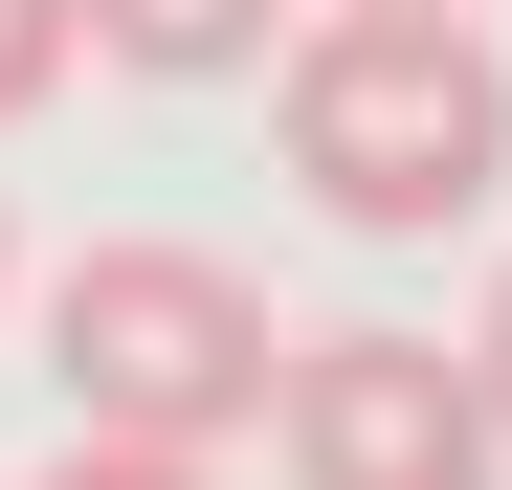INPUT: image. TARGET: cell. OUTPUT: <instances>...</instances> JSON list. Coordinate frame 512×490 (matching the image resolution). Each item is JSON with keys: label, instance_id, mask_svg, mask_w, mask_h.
I'll return each instance as SVG.
<instances>
[{"label": "cell", "instance_id": "cell-8", "mask_svg": "<svg viewBox=\"0 0 512 490\" xmlns=\"http://www.w3.org/2000/svg\"><path fill=\"white\" fill-rule=\"evenodd\" d=\"M0 290H23V223H0Z\"/></svg>", "mask_w": 512, "mask_h": 490}, {"label": "cell", "instance_id": "cell-6", "mask_svg": "<svg viewBox=\"0 0 512 490\" xmlns=\"http://www.w3.org/2000/svg\"><path fill=\"white\" fill-rule=\"evenodd\" d=\"M45 490H223V468H201V446H67Z\"/></svg>", "mask_w": 512, "mask_h": 490}, {"label": "cell", "instance_id": "cell-7", "mask_svg": "<svg viewBox=\"0 0 512 490\" xmlns=\"http://www.w3.org/2000/svg\"><path fill=\"white\" fill-rule=\"evenodd\" d=\"M468 357V401H490V446H512V268H490V335H446Z\"/></svg>", "mask_w": 512, "mask_h": 490}, {"label": "cell", "instance_id": "cell-3", "mask_svg": "<svg viewBox=\"0 0 512 490\" xmlns=\"http://www.w3.org/2000/svg\"><path fill=\"white\" fill-rule=\"evenodd\" d=\"M268 424H290V490H490V401L446 335H401V312H357V335H290L268 357Z\"/></svg>", "mask_w": 512, "mask_h": 490}, {"label": "cell", "instance_id": "cell-9", "mask_svg": "<svg viewBox=\"0 0 512 490\" xmlns=\"http://www.w3.org/2000/svg\"><path fill=\"white\" fill-rule=\"evenodd\" d=\"M423 23H468V0H423Z\"/></svg>", "mask_w": 512, "mask_h": 490}, {"label": "cell", "instance_id": "cell-2", "mask_svg": "<svg viewBox=\"0 0 512 490\" xmlns=\"http://www.w3.org/2000/svg\"><path fill=\"white\" fill-rule=\"evenodd\" d=\"M268 290L223 268V245H67V290H45V379H67V446H245L268 424Z\"/></svg>", "mask_w": 512, "mask_h": 490}, {"label": "cell", "instance_id": "cell-1", "mask_svg": "<svg viewBox=\"0 0 512 490\" xmlns=\"http://www.w3.org/2000/svg\"><path fill=\"white\" fill-rule=\"evenodd\" d=\"M268 134H290V179L357 223V245H423V223H490V179H512V67H490V23L334 0V23H290V67H268Z\"/></svg>", "mask_w": 512, "mask_h": 490}, {"label": "cell", "instance_id": "cell-4", "mask_svg": "<svg viewBox=\"0 0 512 490\" xmlns=\"http://www.w3.org/2000/svg\"><path fill=\"white\" fill-rule=\"evenodd\" d=\"M112 67H156V90H223L245 45H290V0H67Z\"/></svg>", "mask_w": 512, "mask_h": 490}, {"label": "cell", "instance_id": "cell-5", "mask_svg": "<svg viewBox=\"0 0 512 490\" xmlns=\"http://www.w3.org/2000/svg\"><path fill=\"white\" fill-rule=\"evenodd\" d=\"M67 45H90V23H67V0H0V134H23V112L67 90Z\"/></svg>", "mask_w": 512, "mask_h": 490}]
</instances>
